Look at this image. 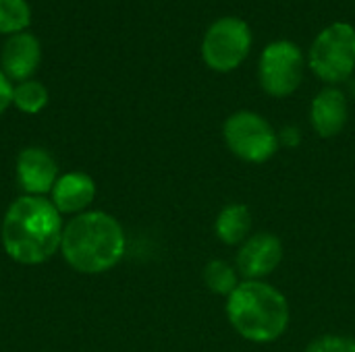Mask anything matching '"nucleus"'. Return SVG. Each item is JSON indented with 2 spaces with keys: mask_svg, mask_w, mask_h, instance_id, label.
Here are the masks:
<instances>
[{
  "mask_svg": "<svg viewBox=\"0 0 355 352\" xmlns=\"http://www.w3.org/2000/svg\"><path fill=\"white\" fill-rule=\"evenodd\" d=\"M12 104L23 114H37L48 106V89L44 87V83H40L35 79L15 83Z\"/></svg>",
  "mask_w": 355,
  "mask_h": 352,
  "instance_id": "15",
  "label": "nucleus"
},
{
  "mask_svg": "<svg viewBox=\"0 0 355 352\" xmlns=\"http://www.w3.org/2000/svg\"><path fill=\"white\" fill-rule=\"evenodd\" d=\"M31 23V6L27 0H0V33L15 35L27 31Z\"/></svg>",
  "mask_w": 355,
  "mask_h": 352,
  "instance_id": "16",
  "label": "nucleus"
},
{
  "mask_svg": "<svg viewBox=\"0 0 355 352\" xmlns=\"http://www.w3.org/2000/svg\"><path fill=\"white\" fill-rule=\"evenodd\" d=\"M355 340L341 334H324L308 344L306 352H352Z\"/></svg>",
  "mask_w": 355,
  "mask_h": 352,
  "instance_id": "17",
  "label": "nucleus"
},
{
  "mask_svg": "<svg viewBox=\"0 0 355 352\" xmlns=\"http://www.w3.org/2000/svg\"><path fill=\"white\" fill-rule=\"evenodd\" d=\"M96 199V183L85 172H67L58 176L50 191L52 205L62 214H83Z\"/></svg>",
  "mask_w": 355,
  "mask_h": 352,
  "instance_id": "12",
  "label": "nucleus"
},
{
  "mask_svg": "<svg viewBox=\"0 0 355 352\" xmlns=\"http://www.w3.org/2000/svg\"><path fill=\"white\" fill-rule=\"evenodd\" d=\"M254 218L245 203H229L225 205L214 222V232L220 243L235 247L245 243L252 237Z\"/></svg>",
  "mask_w": 355,
  "mask_h": 352,
  "instance_id": "13",
  "label": "nucleus"
},
{
  "mask_svg": "<svg viewBox=\"0 0 355 352\" xmlns=\"http://www.w3.org/2000/svg\"><path fill=\"white\" fill-rule=\"evenodd\" d=\"M283 261V243L272 232H256L239 245L235 268L245 280H264Z\"/></svg>",
  "mask_w": 355,
  "mask_h": 352,
  "instance_id": "8",
  "label": "nucleus"
},
{
  "mask_svg": "<svg viewBox=\"0 0 355 352\" xmlns=\"http://www.w3.org/2000/svg\"><path fill=\"white\" fill-rule=\"evenodd\" d=\"M223 139L229 151L248 164H264L281 147L275 127L252 110L233 112L223 124Z\"/></svg>",
  "mask_w": 355,
  "mask_h": 352,
  "instance_id": "5",
  "label": "nucleus"
},
{
  "mask_svg": "<svg viewBox=\"0 0 355 352\" xmlns=\"http://www.w3.org/2000/svg\"><path fill=\"white\" fill-rule=\"evenodd\" d=\"M279 141L289 145V147H295L300 141H302V135H300V129L297 127H285L281 133H279Z\"/></svg>",
  "mask_w": 355,
  "mask_h": 352,
  "instance_id": "19",
  "label": "nucleus"
},
{
  "mask_svg": "<svg viewBox=\"0 0 355 352\" xmlns=\"http://www.w3.org/2000/svg\"><path fill=\"white\" fill-rule=\"evenodd\" d=\"M252 29L239 17H220L204 33L202 60L214 73H231L252 50Z\"/></svg>",
  "mask_w": 355,
  "mask_h": 352,
  "instance_id": "6",
  "label": "nucleus"
},
{
  "mask_svg": "<svg viewBox=\"0 0 355 352\" xmlns=\"http://www.w3.org/2000/svg\"><path fill=\"white\" fill-rule=\"evenodd\" d=\"M62 218L52 201L23 195L10 203L2 222V247L23 266H37L60 251Z\"/></svg>",
  "mask_w": 355,
  "mask_h": 352,
  "instance_id": "1",
  "label": "nucleus"
},
{
  "mask_svg": "<svg viewBox=\"0 0 355 352\" xmlns=\"http://www.w3.org/2000/svg\"><path fill=\"white\" fill-rule=\"evenodd\" d=\"M12 89H15L12 81L0 71V114L12 104Z\"/></svg>",
  "mask_w": 355,
  "mask_h": 352,
  "instance_id": "18",
  "label": "nucleus"
},
{
  "mask_svg": "<svg viewBox=\"0 0 355 352\" xmlns=\"http://www.w3.org/2000/svg\"><path fill=\"white\" fill-rule=\"evenodd\" d=\"M310 71L324 83L337 85L347 81L355 71V27L337 21L324 27L308 52Z\"/></svg>",
  "mask_w": 355,
  "mask_h": 352,
  "instance_id": "4",
  "label": "nucleus"
},
{
  "mask_svg": "<svg viewBox=\"0 0 355 352\" xmlns=\"http://www.w3.org/2000/svg\"><path fill=\"white\" fill-rule=\"evenodd\" d=\"M227 317L248 342L270 344L279 340L291 319L285 295L264 280H241L227 297Z\"/></svg>",
  "mask_w": 355,
  "mask_h": 352,
  "instance_id": "3",
  "label": "nucleus"
},
{
  "mask_svg": "<svg viewBox=\"0 0 355 352\" xmlns=\"http://www.w3.org/2000/svg\"><path fill=\"white\" fill-rule=\"evenodd\" d=\"M127 239L119 220L106 212H83L64 224L60 253L81 274H104L125 255Z\"/></svg>",
  "mask_w": 355,
  "mask_h": 352,
  "instance_id": "2",
  "label": "nucleus"
},
{
  "mask_svg": "<svg viewBox=\"0 0 355 352\" xmlns=\"http://www.w3.org/2000/svg\"><path fill=\"white\" fill-rule=\"evenodd\" d=\"M347 118H349V104L339 87H324L312 100L310 122L318 137L322 139L337 137L345 129Z\"/></svg>",
  "mask_w": 355,
  "mask_h": 352,
  "instance_id": "11",
  "label": "nucleus"
},
{
  "mask_svg": "<svg viewBox=\"0 0 355 352\" xmlns=\"http://www.w3.org/2000/svg\"><path fill=\"white\" fill-rule=\"evenodd\" d=\"M15 174L25 195L42 197L50 193L58 180V166L44 147H25L17 156Z\"/></svg>",
  "mask_w": 355,
  "mask_h": 352,
  "instance_id": "9",
  "label": "nucleus"
},
{
  "mask_svg": "<svg viewBox=\"0 0 355 352\" xmlns=\"http://www.w3.org/2000/svg\"><path fill=\"white\" fill-rule=\"evenodd\" d=\"M40 62H42V44L33 33L21 31L4 41L0 52V71L12 83L31 79Z\"/></svg>",
  "mask_w": 355,
  "mask_h": 352,
  "instance_id": "10",
  "label": "nucleus"
},
{
  "mask_svg": "<svg viewBox=\"0 0 355 352\" xmlns=\"http://www.w3.org/2000/svg\"><path fill=\"white\" fill-rule=\"evenodd\" d=\"M239 272L235 266L223 259H212L204 268V284L220 297H229L239 286Z\"/></svg>",
  "mask_w": 355,
  "mask_h": 352,
  "instance_id": "14",
  "label": "nucleus"
},
{
  "mask_svg": "<svg viewBox=\"0 0 355 352\" xmlns=\"http://www.w3.org/2000/svg\"><path fill=\"white\" fill-rule=\"evenodd\" d=\"M306 71V58L297 44L289 39L270 41L258 60V81L264 93L270 98H289L293 95Z\"/></svg>",
  "mask_w": 355,
  "mask_h": 352,
  "instance_id": "7",
  "label": "nucleus"
},
{
  "mask_svg": "<svg viewBox=\"0 0 355 352\" xmlns=\"http://www.w3.org/2000/svg\"><path fill=\"white\" fill-rule=\"evenodd\" d=\"M352 352H355V344H354V349H352Z\"/></svg>",
  "mask_w": 355,
  "mask_h": 352,
  "instance_id": "20",
  "label": "nucleus"
}]
</instances>
